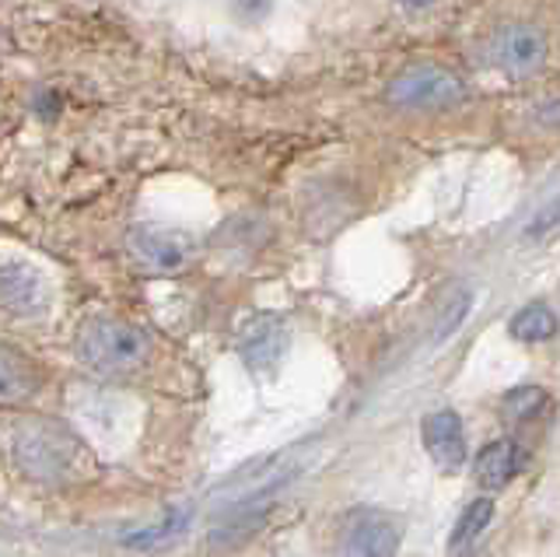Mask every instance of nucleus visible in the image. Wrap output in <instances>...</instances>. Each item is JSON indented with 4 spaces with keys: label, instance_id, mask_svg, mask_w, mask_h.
<instances>
[{
    "label": "nucleus",
    "instance_id": "f257e3e1",
    "mask_svg": "<svg viewBox=\"0 0 560 557\" xmlns=\"http://www.w3.org/2000/svg\"><path fill=\"white\" fill-rule=\"evenodd\" d=\"M78 355L88 369H95L102 375H127L151 358V337L133 323L102 316L81 326Z\"/></svg>",
    "mask_w": 560,
    "mask_h": 557
},
{
    "label": "nucleus",
    "instance_id": "f03ea898",
    "mask_svg": "<svg viewBox=\"0 0 560 557\" xmlns=\"http://www.w3.org/2000/svg\"><path fill=\"white\" fill-rule=\"evenodd\" d=\"M18 463L39 480H63L81 469V445L67 428L52 421H28L14 439Z\"/></svg>",
    "mask_w": 560,
    "mask_h": 557
},
{
    "label": "nucleus",
    "instance_id": "7ed1b4c3",
    "mask_svg": "<svg viewBox=\"0 0 560 557\" xmlns=\"http://www.w3.org/2000/svg\"><path fill=\"white\" fill-rule=\"evenodd\" d=\"M385 98H389L396 109H407V113H442V109L459 106L466 98V84L459 74H452L448 67L410 63L389 81Z\"/></svg>",
    "mask_w": 560,
    "mask_h": 557
},
{
    "label": "nucleus",
    "instance_id": "20e7f679",
    "mask_svg": "<svg viewBox=\"0 0 560 557\" xmlns=\"http://www.w3.org/2000/svg\"><path fill=\"white\" fill-rule=\"evenodd\" d=\"M547 36L536 25L512 22L487 39V60L508 78H529L547 63Z\"/></svg>",
    "mask_w": 560,
    "mask_h": 557
},
{
    "label": "nucleus",
    "instance_id": "39448f33",
    "mask_svg": "<svg viewBox=\"0 0 560 557\" xmlns=\"http://www.w3.org/2000/svg\"><path fill=\"white\" fill-rule=\"evenodd\" d=\"M127 250L144 270L154 274H175L189 267L192 259V239L179 229H165V224H137L127 235Z\"/></svg>",
    "mask_w": 560,
    "mask_h": 557
},
{
    "label": "nucleus",
    "instance_id": "423d86ee",
    "mask_svg": "<svg viewBox=\"0 0 560 557\" xmlns=\"http://www.w3.org/2000/svg\"><path fill=\"white\" fill-rule=\"evenodd\" d=\"M399 519L382 509H354L343 522L340 557H396L399 550Z\"/></svg>",
    "mask_w": 560,
    "mask_h": 557
},
{
    "label": "nucleus",
    "instance_id": "0eeeda50",
    "mask_svg": "<svg viewBox=\"0 0 560 557\" xmlns=\"http://www.w3.org/2000/svg\"><path fill=\"white\" fill-rule=\"evenodd\" d=\"M288 351V323L280 316H253L238 334V355L245 369L270 375Z\"/></svg>",
    "mask_w": 560,
    "mask_h": 557
},
{
    "label": "nucleus",
    "instance_id": "6e6552de",
    "mask_svg": "<svg viewBox=\"0 0 560 557\" xmlns=\"http://www.w3.org/2000/svg\"><path fill=\"white\" fill-rule=\"evenodd\" d=\"M424 449L442 469H459L466 463V431L455 410H434L424 417Z\"/></svg>",
    "mask_w": 560,
    "mask_h": 557
},
{
    "label": "nucleus",
    "instance_id": "1a4fd4ad",
    "mask_svg": "<svg viewBox=\"0 0 560 557\" xmlns=\"http://www.w3.org/2000/svg\"><path fill=\"white\" fill-rule=\"evenodd\" d=\"M525 466V452L515 439H498L490 442L472 466V480H477L483 491H501L515 480V474Z\"/></svg>",
    "mask_w": 560,
    "mask_h": 557
},
{
    "label": "nucleus",
    "instance_id": "9d476101",
    "mask_svg": "<svg viewBox=\"0 0 560 557\" xmlns=\"http://www.w3.org/2000/svg\"><path fill=\"white\" fill-rule=\"evenodd\" d=\"M43 302H46V288L39 281V274L22 264L0 267V305L18 312V316H28V312H39Z\"/></svg>",
    "mask_w": 560,
    "mask_h": 557
},
{
    "label": "nucleus",
    "instance_id": "9b49d317",
    "mask_svg": "<svg viewBox=\"0 0 560 557\" xmlns=\"http://www.w3.org/2000/svg\"><path fill=\"white\" fill-rule=\"evenodd\" d=\"M35 372L32 364L11 351V347H0V404H18V399H25L35 393Z\"/></svg>",
    "mask_w": 560,
    "mask_h": 557
},
{
    "label": "nucleus",
    "instance_id": "f8f14e48",
    "mask_svg": "<svg viewBox=\"0 0 560 557\" xmlns=\"http://www.w3.org/2000/svg\"><path fill=\"white\" fill-rule=\"evenodd\" d=\"M262 512L267 509H256V504H242V509L232 512V519L218 522L214 530H210V547L214 550H235L238 544H245L259 526H262Z\"/></svg>",
    "mask_w": 560,
    "mask_h": 557
},
{
    "label": "nucleus",
    "instance_id": "ddd939ff",
    "mask_svg": "<svg viewBox=\"0 0 560 557\" xmlns=\"http://www.w3.org/2000/svg\"><path fill=\"white\" fill-rule=\"evenodd\" d=\"M508 329H512V337L522 340V344H542V340H550L557 334V316H553V309L547 302H533V305H525L518 312Z\"/></svg>",
    "mask_w": 560,
    "mask_h": 557
},
{
    "label": "nucleus",
    "instance_id": "4468645a",
    "mask_svg": "<svg viewBox=\"0 0 560 557\" xmlns=\"http://www.w3.org/2000/svg\"><path fill=\"white\" fill-rule=\"evenodd\" d=\"M494 519V501L490 498H477L472 504H466L459 522H455V530H452V539H448V547L455 554H463L466 547H472L480 539V533L487 530V522Z\"/></svg>",
    "mask_w": 560,
    "mask_h": 557
},
{
    "label": "nucleus",
    "instance_id": "2eb2a0df",
    "mask_svg": "<svg viewBox=\"0 0 560 557\" xmlns=\"http://www.w3.org/2000/svg\"><path fill=\"white\" fill-rule=\"evenodd\" d=\"M550 407V396L542 393L539 386H518L504 396V404H501V414L508 417L512 425H529L536 421V417Z\"/></svg>",
    "mask_w": 560,
    "mask_h": 557
},
{
    "label": "nucleus",
    "instance_id": "dca6fc26",
    "mask_svg": "<svg viewBox=\"0 0 560 557\" xmlns=\"http://www.w3.org/2000/svg\"><path fill=\"white\" fill-rule=\"evenodd\" d=\"M466 312H469V291H459V294H455V305H448V309H445V316H442V323H438V337H448L452 329L463 323Z\"/></svg>",
    "mask_w": 560,
    "mask_h": 557
},
{
    "label": "nucleus",
    "instance_id": "f3484780",
    "mask_svg": "<svg viewBox=\"0 0 560 557\" xmlns=\"http://www.w3.org/2000/svg\"><path fill=\"white\" fill-rule=\"evenodd\" d=\"M396 4H402L407 11H428V8H434V0H396Z\"/></svg>",
    "mask_w": 560,
    "mask_h": 557
}]
</instances>
